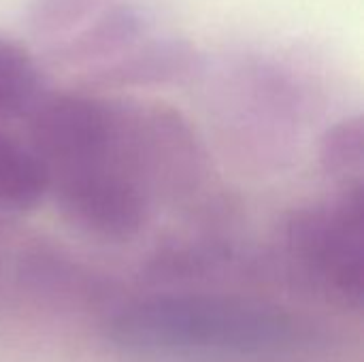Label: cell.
<instances>
[{
	"instance_id": "1",
	"label": "cell",
	"mask_w": 364,
	"mask_h": 362,
	"mask_svg": "<svg viewBox=\"0 0 364 362\" xmlns=\"http://www.w3.org/2000/svg\"><path fill=\"white\" fill-rule=\"evenodd\" d=\"M117 346L149 356L279 361L309 344L286 309L224 294H162L122 307L109 326Z\"/></svg>"
},
{
	"instance_id": "2",
	"label": "cell",
	"mask_w": 364,
	"mask_h": 362,
	"mask_svg": "<svg viewBox=\"0 0 364 362\" xmlns=\"http://www.w3.org/2000/svg\"><path fill=\"white\" fill-rule=\"evenodd\" d=\"M299 267L335 301L358 307L364 290V196L356 181L339 198L301 209L288 224Z\"/></svg>"
},
{
	"instance_id": "3",
	"label": "cell",
	"mask_w": 364,
	"mask_h": 362,
	"mask_svg": "<svg viewBox=\"0 0 364 362\" xmlns=\"http://www.w3.org/2000/svg\"><path fill=\"white\" fill-rule=\"evenodd\" d=\"M136 164H143V156L126 149L94 164L51 173L47 192L55 194L58 205L77 226L122 241L141 230L149 211V190Z\"/></svg>"
},
{
	"instance_id": "4",
	"label": "cell",
	"mask_w": 364,
	"mask_h": 362,
	"mask_svg": "<svg viewBox=\"0 0 364 362\" xmlns=\"http://www.w3.org/2000/svg\"><path fill=\"white\" fill-rule=\"evenodd\" d=\"M196 64V51L177 38H154L145 45L130 47L100 75L109 83H168L190 75Z\"/></svg>"
},
{
	"instance_id": "5",
	"label": "cell",
	"mask_w": 364,
	"mask_h": 362,
	"mask_svg": "<svg viewBox=\"0 0 364 362\" xmlns=\"http://www.w3.org/2000/svg\"><path fill=\"white\" fill-rule=\"evenodd\" d=\"M145 17L136 6L117 4L102 13L90 28L77 34L64 49L68 60L92 62V60H111L117 53L128 51L141 36Z\"/></svg>"
},
{
	"instance_id": "6",
	"label": "cell",
	"mask_w": 364,
	"mask_h": 362,
	"mask_svg": "<svg viewBox=\"0 0 364 362\" xmlns=\"http://www.w3.org/2000/svg\"><path fill=\"white\" fill-rule=\"evenodd\" d=\"M45 194L47 175L32 147L0 130V209H30Z\"/></svg>"
},
{
	"instance_id": "7",
	"label": "cell",
	"mask_w": 364,
	"mask_h": 362,
	"mask_svg": "<svg viewBox=\"0 0 364 362\" xmlns=\"http://www.w3.org/2000/svg\"><path fill=\"white\" fill-rule=\"evenodd\" d=\"M41 100V73L32 55L13 41L0 38V119L32 113Z\"/></svg>"
},
{
	"instance_id": "8",
	"label": "cell",
	"mask_w": 364,
	"mask_h": 362,
	"mask_svg": "<svg viewBox=\"0 0 364 362\" xmlns=\"http://www.w3.org/2000/svg\"><path fill=\"white\" fill-rule=\"evenodd\" d=\"M100 2L102 0H34L30 6V23L36 32L45 34L66 30Z\"/></svg>"
},
{
	"instance_id": "9",
	"label": "cell",
	"mask_w": 364,
	"mask_h": 362,
	"mask_svg": "<svg viewBox=\"0 0 364 362\" xmlns=\"http://www.w3.org/2000/svg\"><path fill=\"white\" fill-rule=\"evenodd\" d=\"M324 158L331 169L343 173L363 162V126L360 122H343L337 126L324 145Z\"/></svg>"
}]
</instances>
